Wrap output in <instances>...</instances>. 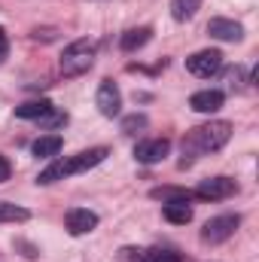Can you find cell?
<instances>
[{"mask_svg": "<svg viewBox=\"0 0 259 262\" xmlns=\"http://www.w3.org/2000/svg\"><path fill=\"white\" fill-rule=\"evenodd\" d=\"M229 137H232V122H226V119H213V122H207V125L192 128L183 137V143H180V149H183L180 168L192 165L198 156H207V152L223 149V146L229 143Z\"/></svg>", "mask_w": 259, "mask_h": 262, "instance_id": "1", "label": "cell"}, {"mask_svg": "<svg viewBox=\"0 0 259 262\" xmlns=\"http://www.w3.org/2000/svg\"><path fill=\"white\" fill-rule=\"evenodd\" d=\"M107 156H110V149H107V146H98V149H85V152H76V156H67V159H52V162L37 174V183H40V186H52V183L70 177V174L92 171V168L101 165Z\"/></svg>", "mask_w": 259, "mask_h": 262, "instance_id": "2", "label": "cell"}, {"mask_svg": "<svg viewBox=\"0 0 259 262\" xmlns=\"http://www.w3.org/2000/svg\"><path fill=\"white\" fill-rule=\"evenodd\" d=\"M92 64H95V43L92 40H73L70 46H64V52L58 58V67L64 76H79Z\"/></svg>", "mask_w": 259, "mask_h": 262, "instance_id": "3", "label": "cell"}, {"mask_svg": "<svg viewBox=\"0 0 259 262\" xmlns=\"http://www.w3.org/2000/svg\"><path fill=\"white\" fill-rule=\"evenodd\" d=\"M238 223H241V220H238L235 213L213 216V220L204 223V229H201V241H204V244H223V241H229V238L235 235Z\"/></svg>", "mask_w": 259, "mask_h": 262, "instance_id": "4", "label": "cell"}, {"mask_svg": "<svg viewBox=\"0 0 259 262\" xmlns=\"http://www.w3.org/2000/svg\"><path fill=\"white\" fill-rule=\"evenodd\" d=\"M95 104H98L101 116H107V119L119 116V113H122V92H119V85H116L113 79H104V82L98 85Z\"/></svg>", "mask_w": 259, "mask_h": 262, "instance_id": "5", "label": "cell"}, {"mask_svg": "<svg viewBox=\"0 0 259 262\" xmlns=\"http://www.w3.org/2000/svg\"><path fill=\"white\" fill-rule=\"evenodd\" d=\"M168 152H171V140H165V137L140 140V143L134 146V159H137L140 165H159V162L168 159Z\"/></svg>", "mask_w": 259, "mask_h": 262, "instance_id": "6", "label": "cell"}, {"mask_svg": "<svg viewBox=\"0 0 259 262\" xmlns=\"http://www.w3.org/2000/svg\"><path fill=\"white\" fill-rule=\"evenodd\" d=\"M235 180L232 177H210V180H201L198 183V189H195V195L204 198V201H223V198L235 195Z\"/></svg>", "mask_w": 259, "mask_h": 262, "instance_id": "7", "label": "cell"}, {"mask_svg": "<svg viewBox=\"0 0 259 262\" xmlns=\"http://www.w3.org/2000/svg\"><path fill=\"white\" fill-rule=\"evenodd\" d=\"M220 67H223V55L217 49H201V52H195V55L186 58V70L195 73V76H210Z\"/></svg>", "mask_w": 259, "mask_h": 262, "instance_id": "8", "label": "cell"}, {"mask_svg": "<svg viewBox=\"0 0 259 262\" xmlns=\"http://www.w3.org/2000/svg\"><path fill=\"white\" fill-rule=\"evenodd\" d=\"M95 229H98V213H95V210H89V207H73V210H67V232H70L73 238L89 235V232H95Z\"/></svg>", "mask_w": 259, "mask_h": 262, "instance_id": "9", "label": "cell"}, {"mask_svg": "<svg viewBox=\"0 0 259 262\" xmlns=\"http://www.w3.org/2000/svg\"><path fill=\"white\" fill-rule=\"evenodd\" d=\"M207 34L213 40H223V43H238L244 37V28L232 18H210L207 21Z\"/></svg>", "mask_w": 259, "mask_h": 262, "instance_id": "10", "label": "cell"}, {"mask_svg": "<svg viewBox=\"0 0 259 262\" xmlns=\"http://www.w3.org/2000/svg\"><path fill=\"white\" fill-rule=\"evenodd\" d=\"M189 107L195 113H217L223 107V92L220 89H204V92H195L189 98Z\"/></svg>", "mask_w": 259, "mask_h": 262, "instance_id": "11", "label": "cell"}, {"mask_svg": "<svg viewBox=\"0 0 259 262\" xmlns=\"http://www.w3.org/2000/svg\"><path fill=\"white\" fill-rule=\"evenodd\" d=\"M61 146H64V140H61L58 134H43V137H37V140L31 143V152H34L37 159H55V156L61 152Z\"/></svg>", "mask_w": 259, "mask_h": 262, "instance_id": "12", "label": "cell"}, {"mask_svg": "<svg viewBox=\"0 0 259 262\" xmlns=\"http://www.w3.org/2000/svg\"><path fill=\"white\" fill-rule=\"evenodd\" d=\"M162 213H165V220L174 223V226H186V223L192 220V207H189V201H171V204L162 207Z\"/></svg>", "mask_w": 259, "mask_h": 262, "instance_id": "13", "label": "cell"}, {"mask_svg": "<svg viewBox=\"0 0 259 262\" xmlns=\"http://www.w3.org/2000/svg\"><path fill=\"white\" fill-rule=\"evenodd\" d=\"M149 28H131L122 34V40H119V46H122V52H137L140 46H146V40H149Z\"/></svg>", "mask_w": 259, "mask_h": 262, "instance_id": "14", "label": "cell"}, {"mask_svg": "<svg viewBox=\"0 0 259 262\" xmlns=\"http://www.w3.org/2000/svg\"><path fill=\"white\" fill-rule=\"evenodd\" d=\"M49 110H52L49 101H28V104L15 107V116H18V119H40V116H46Z\"/></svg>", "mask_w": 259, "mask_h": 262, "instance_id": "15", "label": "cell"}, {"mask_svg": "<svg viewBox=\"0 0 259 262\" xmlns=\"http://www.w3.org/2000/svg\"><path fill=\"white\" fill-rule=\"evenodd\" d=\"M198 6H201V0H171V15L177 21H189L198 12Z\"/></svg>", "mask_w": 259, "mask_h": 262, "instance_id": "16", "label": "cell"}, {"mask_svg": "<svg viewBox=\"0 0 259 262\" xmlns=\"http://www.w3.org/2000/svg\"><path fill=\"white\" fill-rule=\"evenodd\" d=\"M31 213L21 207V204H9V201H0V223H25Z\"/></svg>", "mask_w": 259, "mask_h": 262, "instance_id": "17", "label": "cell"}, {"mask_svg": "<svg viewBox=\"0 0 259 262\" xmlns=\"http://www.w3.org/2000/svg\"><path fill=\"white\" fill-rule=\"evenodd\" d=\"M149 195L162 204H171V201H189V192L186 189H174V186H162V189H153Z\"/></svg>", "mask_w": 259, "mask_h": 262, "instance_id": "18", "label": "cell"}, {"mask_svg": "<svg viewBox=\"0 0 259 262\" xmlns=\"http://www.w3.org/2000/svg\"><path fill=\"white\" fill-rule=\"evenodd\" d=\"M143 259H146V262H180V256H177V253H171V250L153 247V250H143Z\"/></svg>", "mask_w": 259, "mask_h": 262, "instance_id": "19", "label": "cell"}, {"mask_svg": "<svg viewBox=\"0 0 259 262\" xmlns=\"http://www.w3.org/2000/svg\"><path fill=\"white\" fill-rule=\"evenodd\" d=\"M146 128V116L143 113H131V116H125L122 119V131L125 134H137V131Z\"/></svg>", "mask_w": 259, "mask_h": 262, "instance_id": "20", "label": "cell"}, {"mask_svg": "<svg viewBox=\"0 0 259 262\" xmlns=\"http://www.w3.org/2000/svg\"><path fill=\"white\" fill-rule=\"evenodd\" d=\"M40 119H43V125H46V128H55V125H64V122H67V113H61V110H55V107H52V110H49L46 116H40Z\"/></svg>", "mask_w": 259, "mask_h": 262, "instance_id": "21", "label": "cell"}, {"mask_svg": "<svg viewBox=\"0 0 259 262\" xmlns=\"http://www.w3.org/2000/svg\"><path fill=\"white\" fill-rule=\"evenodd\" d=\"M119 262H146V259H143V250H137V247H122V250H119Z\"/></svg>", "mask_w": 259, "mask_h": 262, "instance_id": "22", "label": "cell"}, {"mask_svg": "<svg viewBox=\"0 0 259 262\" xmlns=\"http://www.w3.org/2000/svg\"><path fill=\"white\" fill-rule=\"evenodd\" d=\"M6 180H9V162L0 156V183H6Z\"/></svg>", "mask_w": 259, "mask_h": 262, "instance_id": "23", "label": "cell"}, {"mask_svg": "<svg viewBox=\"0 0 259 262\" xmlns=\"http://www.w3.org/2000/svg\"><path fill=\"white\" fill-rule=\"evenodd\" d=\"M6 49H9V40H6V31L0 28V55H6Z\"/></svg>", "mask_w": 259, "mask_h": 262, "instance_id": "24", "label": "cell"}]
</instances>
